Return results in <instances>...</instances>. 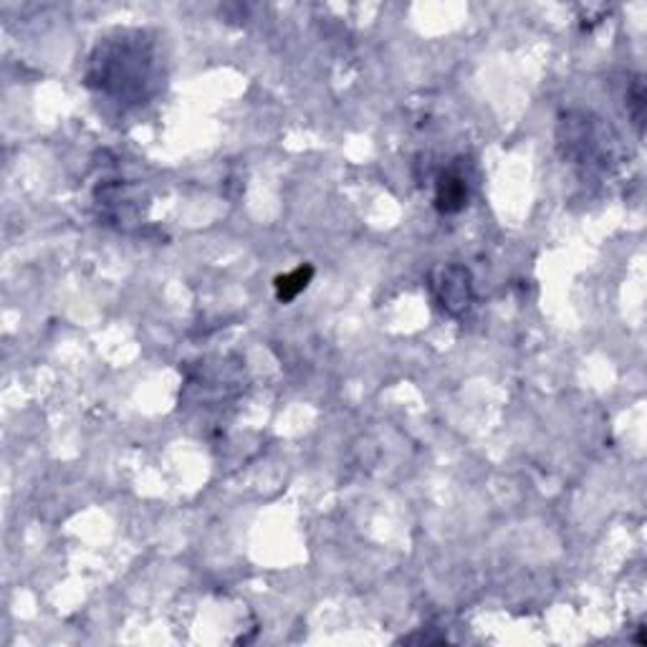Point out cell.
I'll list each match as a JSON object with an SVG mask.
<instances>
[{"mask_svg": "<svg viewBox=\"0 0 647 647\" xmlns=\"http://www.w3.org/2000/svg\"><path fill=\"white\" fill-rule=\"evenodd\" d=\"M433 294L441 306L453 317H460L471 309L473 304V279L471 271L464 266L448 264V266H437L433 271Z\"/></svg>", "mask_w": 647, "mask_h": 647, "instance_id": "2", "label": "cell"}, {"mask_svg": "<svg viewBox=\"0 0 647 647\" xmlns=\"http://www.w3.org/2000/svg\"><path fill=\"white\" fill-rule=\"evenodd\" d=\"M468 203V180L458 167L445 169L435 182V207L445 215L460 213Z\"/></svg>", "mask_w": 647, "mask_h": 647, "instance_id": "3", "label": "cell"}, {"mask_svg": "<svg viewBox=\"0 0 647 647\" xmlns=\"http://www.w3.org/2000/svg\"><path fill=\"white\" fill-rule=\"evenodd\" d=\"M312 276H314L312 266H299L291 274L279 276V279H276V296H279V302L283 304L294 302V299L309 287Z\"/></svg>", "mask_w": 647, "mask_h": 647, "instance_id": "4", "label": "cell"}, {"mask_svg": "<svg viewBox=\"0 0 647 647\" xmlns=\"http://www.w3.org/2000/svg\"><path fill=\"white\" fill-rule=\"evenodd\" d=\"M87 84L117 102L140 104L155 84V56L142 34L106 38L94 49L87 68Z\"/></svg>", "mask_w": 647, "mask_h": 647, "instance_id": "1", "label": "cell"}]
</instances>
